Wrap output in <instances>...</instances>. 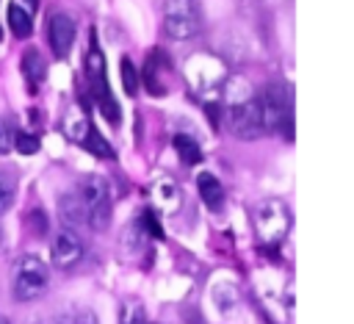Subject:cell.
Listing matches in <instances>:
<instances>
[{"mask_svg": "<svg viewBox=\"0 0 354 324\" xmlns=\"http://www.w3.org/2000/svg\"><path fill=\"white\" fill-rule=\"evenodd\" d=\"M254 230L263 244H279L290 230V208L279 197H268L254 208Z\"/></svg>", "mask_w": 354, "mask_h": 324, "instance_id": "obj_7", "label": "cell"}, {"mask_svg": "<svg viewBox=\"0 0 354 324\" xmlns=\"http://www.w3.org/2000/svg\"><path fill=\"white\" fill-rule=\"evenodd\" d=\"M50 285V269L39 255H19L11 266V291L17 302L39 299Z\"/></svg>", "mask_w": 354, "mask_h": 324, "instance_id": "obj_2", "label": "cell"}, {"mask_svg": "<svg viewBox=\"0 0 354 324\" xmlns=\"http://www.w3.org/2000/svg\"><path fill=\"white\" fill-rule=\"evenodd\" d=\"M72 324H100V321H97V313H94V310H80V313L72 318Z\"/></svg>", "mask_w": 354, "mask_h": 324, "instance_id": "obj_26", "label": "cell"}, {"mask_svg": "<svg viewBox=\"0 0 354 324\" xmlns=\"http://www.w3.org/2000/svg\"><path fill=\"white\" fill-rule=\"evenodd\" d=\"M14 150L22 155H36L39 152V136L28 130H14Z\"/></svg>", "mask_w": 354, "mask_h": 324, "instance_id": "obj_23", "label": "cell"}, {"mask_svg": "<svg viewBox=\"0 0 354 324\" xmlns=\"http://www.w3.org/2000/svg\"><path fill=\"white\" fill-rule=\"evenodd\" d=\"M30 224L36 227V233H44V230H47V216H44L41 210H33V213H30Z\"/></svg>", "mask_w": 354, "mask_h": 324, "instance_id": "obj_27", "label": "cell"}, {"mask_svg": "<svg viewBox=\"0 0 354 324\" xmlns=\"http://www.w3.org/2000/svg\"><path fill=\"white\" fill-rule=\"evenodd\" d=\"M28 3H30V6H36V0H28Z\"/></svg>", "mask_w": 354, "mask_h": 324, "instance_id": "obj_31", "label": "cell"}, {"mask_svg": "<svg viewBox=\"0 0 354 324\" xmlns=\"http://www.w3.org/2000/svg\"><path fill=\"white\" fill-rule=\"evenodd\" d=\"M58 216H61V222H64L66 230H75V233H77L80 227H86V210H83L77 194L61 197V202H58Z\"/></svg>", "mask_w": 354, "mask_h": 324, "instance_id": "obj_15", "label": "cell"}, {"mask_svg": "<svg viewBox=\"0 0 354 324\" xmlns=\"http://www.w3.org/2000/svg\"><path fill=\"white\" fill-rule=\"evenodd\" d=\"M210 299H213L218 313L230 316L238 307V288H235V282H230L227 277H216L213 285H210Z\"/></svg>", "mask_w": 354, "mask_h": 324, "instance_id": "obj_13", "label": "cell"}, {"mask_svg": "<svg viewBox=\"0 0 354 324\" xmlns=\"http://www.w3.org/2000/svg\"><path fill=\"white\" fill-rule=\"evenodd\" d=\"M119 324H147V313L138 299H127L119 307Z\"/></svg>", "mask_w": 354, "mask_h": 324, "instance_id": "obj_21", "label": "cell"}, {"mask_svg": "<svg viewBox=\"0 0 354 324\" xmlns=\"http://www.w3.org/2000/svg\"><path fill=\"white\" fill-rule=\"evenodd\" d=\"M83 72H86V83H88V94H91V100L97 102V108L102 111V116H105L108 122L116 125L119 116H122V111H119L116 97H113L111 89H108V80H105V58H102V53H100L97 44H91V47L86 50Z\"/></svg>", "mask_w": 354, "mask_h": 324, "instance_id": "obj_4", "label": "cell"}, {"mask_svg": "<svg viewBox=\"0 0 354 324\" xmlns=\"http://www.w3.org/2000/svg\"><path fill=\"white\" fill-rule=\"evenodd\" d=\"M77 199L86 210V227L91 230H105L113 213V202H111V188L108 180L100 174H86L77 183Z\"/></svg>", "mask_w": 354, "mask_h": 324, "instance_id": "obj_3", "label": "cell"}, {"mask_svg": "<svg viewBox=\"0 0 354 324\" xmlns=\"http://www.w3.org/2000/svg\"><path fill=\"white\" fill-rule=\"evenodd\" d=\"M19 69H22V75L28 78V86H30V91H36V89H39V83L44 80V75H47V64H44L41 53H39V50H33V47L22 53Z\"/></svg>", "mask_w": 354, "mask_h": 324, "instance_id": "obj_16", "label": "cell"}, {"mask_svg": "<svg viewBox=\"0 0 354 324\" xmlns=\"http://www.w3.org/2000/svg\"><path fill=\"white\" fill-rule=\"evenodd\" d=\"M254 97H257V108H260V119H263V133L282 130L285 138H293V111H290L288 91L279 83H268Z\"/></svg>", "mask_w": 354, "mask_h": 324, "instance_id": "obj_5", "label": "cell"}, {"mask_svg": "<svg viewBox=\"0 0 354 324\" xmlns=\"http://www.w3.org/2000/svg\"><path fill=\"white\" fill-rule=\"evenodd\" d=\"M0 39H3V30H0Z\"/></svg>", "mask_w": 354, "mask_h": 324, "instance_id": "obj_32", "label": "cell"}, {"mask_svg": "<svg viewBox=\"0 0 354 324\" xmlns=\"http://www.w3.org/2000/svg\"><path fill=\"white\" fill-rule=\"evenodd\" d=\"M147 324H149V321H147Z\"/></svg>", "mask_w": 354, "mask_h": 324, "instance_id": "obj_33", "label": "cell"}, {"mask_svg": "<svg viewBox=\"0 0 354 324\" xmlns=\"http://www.w3.org/2000/svg\"><path fill=\"white\" fill-rule=\"evenodd\" d=\"M44 324H72V318H64V316H55V318H47Z\"/></svg>", "mask_w": 354, "mask_h": 324, "instance_id": "obj_28", "label": "cell"}, {"mask_svg": "<svg viewBox=\"0 0 354 324\" xmlns=\"http://www.w3.org/2000/svg\"><path fill=\"white\" fill-rule=\"evenodd\" d=\"M185 78L194 86V91H199L202 97H218L227 80V69L221 58L210 53H196L185 61Z\"/></svg>", "mask_w": 354, "mask_h": 324, "instance_id": "obj_6", "label": "cell"}, {"mask_svg": "<svg viewBox=\"0 0 354 324\" xmlns=\"http://www.w3.org/2000/svg\"><path fill=\"white\" fill-rule=\"evenodd\" d=\"M0 244H3V227H0Z\"/></svg>", "mask_w": 354, "mask_h": 324, "instance_id": "obj_30", "label": "cell"}, {"mask_svg": "<svg viewBox=\"0 0 354 324\" xmlns=\"http://www.w3.org/2000/svg\"><path fill=\"white\" fill-rule=\"evenodd\" d=\"M199 6L196 0H166L163 6V30L169 39H191L199 33Z\"/></svg>", "mask_w": 354, "mask_h": 324, "instance_id": "obj_8", "label": "cell"}, {"mask_svg": "<svg viewBox=\"0 0 354 324\" xmlns=\"http://www.w3.org/2000/svg\"><path fill=\"white\" fill-rule=\"evenodd\" d=\"M224 97V114H227V127L235 138H257L263 136V119H260V108H257V97L254 89L249 86L246 78H227L221 86Z\"/></svg>", "mask_w": 354, "mask_h": 324, "instance_id": "obj_1", "label": "cell"}, {"mask_svg": "<svg viewBox=\"0 0 354 324\" xmlns=\"http://www.w3.org/2000/svg\"><path fill=\"white\" fill-rule=\"evenodd\" d=\"M88 127H91V119H88V114H86L80 105L66 108V114H64V136H66L69 141L83 144V138H86Z\"/></svg>", "mask_w": 354, "mask_h": 324, "instance_id": "obj_14", "label": "cell"}, {"mask_svg": "<svg viewBox=\"0 0 354 324\" xmlns=\"http://www.w3.org/2000/svg\"><path fill=\"white\" fill-rule=\"evenodd\" d=\"M8 25L14 30L17 39H28L30 30H33V19H30V11L22 8L19 3H8Z\"/></svg>", "mask_w": 354, "mask_h": 324, "instance_id": "obj_19", "label": "cell"}, {"mask_svg": "<svg viewBox=\"0 0 354 324\" xmlns=\"http://www.w3.org/2000/svg\"><path fill=\"white\" fill-rule=\"evenodd\" d=\"M119 72H122V86H124V91L133 97L136 91H138V72L133 69V61L127 58V55H122V64H119Z\"/></svg>", "mask_w": 354, "mask_h": 324, "instance_id": "obj_22", "label": "cell"}, {"mask_svg": "<svg viewBox=\"0 0 354 324\" xmlns=\"http://www.w3.org/2000/svg\"><path fill=\"white\" fill-rule=\"evenodd\" d=\"M75 33H77V28H75V19L69 14H64V11L53 14L50 28H47V39H50V50H53L55 58L69 55V50L75 44Z\"/></svg>", "mask_w": 354, "mask_h": 324, "instance_id": "obj_10", "label": "cell"}, {"mask_svg": "<svg viewBox=\"0 0 354 324\" xmlns=\"http://www.w3.org/2000/svg\"><path fill=\"white\" fill-rule=\"evenodd\" d=\"M86 246H83V238L80 233L75 230H66L61 227L55 235H53V244H50V258L58 269H72L75 263H80Z\"/></svg>", "mask_w": 354, "mask_h": 324, "instance_id": "obj_9", "label": "cell"}, {"mask_svg": "<svg viewBox=\"0 0 354 324\" xmlns=\"http://www.w3.org/2000/svg\"><path fill=\"white\" fill-rule=\"evenodd\" d=\"M0 324H8V318H3V316H0Z\"/></svg>", "mask_w": 354, "mask_h": 324, "instance_id": "obj_29", "label": "cell"}, {"mask_svg": "<svg viewBox=\"0 0 354 324\" xmlns=\"http://www.w3.org/2000/svg\"><path fill=\"white\" fill-rule=\"evenodd\" d=\"M14 122L11 119H3L0 122V155H6V152H11V147H14Z\"/></svg>", "mask_w": 354, "mask_h": 324, "instance_id": "obj_25", "label": "cell"}, {"mask_svg": "<svg viewBox=\"0 0 354 324\" xmlns=\"http://www.w3.org/2000/svg\"><path fill=\"white\" fill-rule=\"evenodd\" d=\"M196 191H199L202 202L210 210H221L224 208V186L213 172H199L196 174Z\"/></svg>", "mask_w": 354, "mask_h": 324, "instance_id": "obj_12", "label": "cell"}, {"mask_svg": "<svg viewBox=\"0 0 354 324\" xmlns=\"http://www.w3.org/2000/svg\"><path fill=\"white\" fill-rule=\"evenodd\" d=\"M83 150H88V152H94L97 158H113V147L100 136V130L91 125L88 127V133H86V138H83V144H80Z\"/></svg>", "mask_w": 354, "mask_h": 324, "instance_id": "obj_20", "label": "cell"}, {"mask_svg": "<svg viewBox=\"0 0 354 324\" xmlns=\"http://www.w3.org/2000/svg\"><path fill=\"white\" fill-rule=\"evenodd\" d=\"M163 61H166V58H163L160 50H155V53L147 55V64H144V86L149 89V94H163V91H166V86H163V80H160V69L166 66Z\"/></svg>", "mask_w": 354, "mask_h": 324, "instance_id": "obj_17", "label": "cell"}, {"mask_svg": "<svg viewBox=\"0 0 354 324\" xmlns=\"http://www.w3.org/2000/svg\"><path fill=\"white\" fill-rule=\"evenodd\" d=\"M14 202V180L8 177V172H0V216L11 208Z\"/></svg>", "mask_w": 354, "mask_h": 324, "instance_id": "obj_24", "label": "cell"}, {"mask_svg": "<svg viewBox=\"0 0 354 324\" xmlns=\"http://www.w3.org/2000/svg\"><path fill=\"white\" fill-rule=\"evenodd\" d=\"M152 199H155V208H158V210L174 213V210H180V205H183V191H180V186H177L171 177L160 174V177H155V183H152Z\"/></svg>", "mask_w": 354, "mask_h": 324, "instance_id": "obj_11", "label": "cell"}, {"mask_svg": "<svg viewBox=\"0 0 354 324\" xmlns=\"http://www.w3.org/2000/svg\"><path fill=\"white\" fill-rule=\"evenodd\" d=\"M171 144H174V150H177V155H180V161H183L185 166H196V163L202 161V147H199V141L191 138L188 133H177V136L171 138Z\"/></svg>", "mask_w": 354, "mask_h": 324, "instance_id": "obj_18", "label": "cell"}]
</instances>
